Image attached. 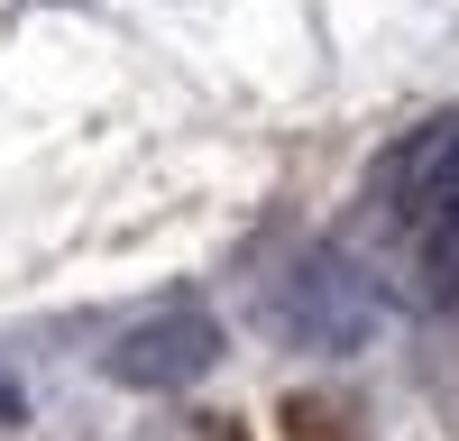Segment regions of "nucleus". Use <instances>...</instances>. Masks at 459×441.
<instances>
[{"label":"nucleus","instance_id":"3","mask_svg":"<svg viewBox=\"0 0 459 441\" xmlns=\"http://www.w3.org/2000/svg\"><path fill=\"white\" fill-rule=\"evenodd\" d=\"M212 359H221L212 313L203 304H175L166 322H147V331H129V341L110 350V377H120V386H194Z\"/></svg>","mask_w":459,"mask_h":441},{"label":"nucleus","instance_id":"1","mask_svg":"<svg viewBox=\"0 0 459 441\" xmlns=\"http://www.w3.org/2000/svg\"><path fill=\"white\" fill-rule=\"evenodd\" d=\"M377 194H386L395 230L413 248V276H423V294L441 313H459V110L450 120H423L386 175H377Z\"/></svg>","mask_w":459,"mask_h":441},{"label":"nucleus","instance_id":"2","mask_svg":"<svg viewBox=\"0 0 459 441\" xmlns=\"http://www.w3.org/2000/svg\"><path fill=\"white\" fill-rule=\"evenodd\" d=\"M377 285L368 276H350L340 257H313V267H294V285H285V331H303L313 350H359L368 331H377Z\"/></svg>","mask_w":459,"mask_h":441}]
</instances>
